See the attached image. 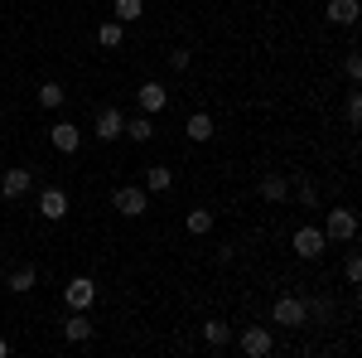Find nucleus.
Instances as JSON below:
<instances>
[{"label": "nucleus", "mask_w": 362, "mask_h": 358, "mask_svg": "<svg viewBox=\"0 0 362 358\" xmlns=\"http://www.w3.org/2000/svg\"><path fill=\"white\" fill-rule=\"evenodd\" d=\"M112 208L121 213V218H145V208H150V194L140 189V184H121V189L112 194Z\"/></svg>", "instance_id": "nucleus-1"}, {"label": "nucleus", "mask_w": 362, "mask_h": 358, "mask_svg": "<svg viewBox=\"0 0 362 358\" xmlns=\"http://www.w3.org/2000/svg\"><path fill=\"white\" fill-rule=\"evenodd\" d=\"M324 237H329V242H353V237H358V213H353V208H329Z\"/></svg>", "instance_id": "nucleus-2"}, {"label": "nucleus", "mask_w": 362, "mask_h": 358, "mask_svg": "<svg viewBox=\"0 0 362 358\" xmlns=\"http://www.w3.org/2000/svg\"><path fill=\"white\" fill-rule=\"evenodd\" d=\"M237 349H242L247 358H266L271 349H276V334L266 330V325H247V330L237 334Z\"/></svg>", "instance_id": "nucleus-3"}, {"label": "nucleus", "mask_w": 362, "mask_h": 358, "mask_svg": "<svg viewBox=\"0 0 362 358\" xmlns=\"http://www.w3.org/2000/svg\"><path fill=\"white\" fill-rule=\"evenodd\" d=\"M271 320H276V325H285V330H300V325L309 320V310H305V301H300V296H280V301L271 305Z\"/></svg>", "instance_id": "nucleus-4"}, {"label": "nucleus", "mask_w": 362, "mask_h": 358, "mask_svg": "<svg viewBox=\"0 0 362 358\" xmlns=\"http://www.w3.org/2000/svg\"><path fill=\"white\" fill-rule=\"evenodd\" d=\"M63 301H68V310H92V301H97V281H92V276H73V281L63 286Z\"/></svg>", "instance_id": "nucleus-5"}, {"label": "nucleus", "mask_w": 362, "mask_h": 358, "mask_svg": "<svg viewBox=\"0 0 362 358\" xmlns=\"http://www.w3.org/2000/svg\"><path fill=\"white\" fill-rule=\"evenodd\" d=\"M324 247H329V237H324V228H295V257H305V262H314V257H324Z\"/></svg>", "instance_id": "nucleus-6"}, {"label": "nucleus", "mask_w": 362, "mask_h": 358, "mask_svg": "<svg viewBox=\"0 0 362 358\" xmlns=\"http://www.w3.org/2000/svg\"><path fill=\"white\" fill-rule=\"evenodd\" d=\"M49 145H54L58 155H78V145H83V131H78L73 121H54V126H49Z\"/></svg>", "instance_id": "nucleus-7"}, {"label": "nucleus", "mask_w": 362, "mask_h": 358, "mask_svg": "<svg viewBox=\"0 0 362 358\" xmlns=\"http://www.w3.org/2000/svg\"><path fill=\"white\" fill-rule=\"evenodd\" d=\"M121 126H126V111L121 107H102L97 111V140H102V145L121 140Z\"/></svg>", "instance_id": "nucleus-8"}, {"label": "nucleus", "mask_w": 362, "mask_h": 358, "mask_svg": "<svg viewBox=\"0 0 362 358\" xmlns=\"http://www.w3.org/2000/svg\"><path fill=\"white\" fill-rule=\"evenodd\" d=\"M39 213H44L49 223H63L68 218V194L58 189V184H49V189L39 194Z\"/></svg>", "instance_id": "nucleus-9"}, {"label": "nucleus", "mask_w": 362, "mask_h": 358, "mask_svg": "<svg viewBox=\"0 0 362 358\" xmlns=\"http://www.w3.org/2000/svg\"><path fill=\"white\" fill-rule=\"evenodd\" d=\"M29 189H34V169H5L0 174V194L5 198H25Z\"/></svg>", "instance_id": "nucleus-10"}, {"label": "nucleus", "mask_w": 362, "mask_h": 358, "mask_svg": "<svg viewBox=\"0 0 362 358\" xmlns=\"http://www.w3.org/2000/svg\"><path fill=\"white\" fill-rule=\"evenodd\" d=\"M92 334H97V325L87 320V310H73V315L63 320V339H68V344H87Z\"/></svg>", "instance_id": "nucleus-11"}, {"label": "nucleus", "mask_w": 362, "mask_h": 358, "mask_svg": "<svg viewBox=\"0 0 362 358\" xmlns=\"http://www.w3.org/2000/svg\"><path fill=\"white\" fill-rule=\"evenodd\" d=\"M140 111H145V116H155V111H165V102H169V87L165 83H155V78H150V83H140Z\"/></svg>", "instance_id": "nucleus-12"}, {"label": "nucleus", "mask_w": 362, "mask_h": 358, "mask_svg": "<svg viewBox=\"0 0 362 358\" xmlns=\"http://www.w3.org/2000/svg\"><path fill=\"white\" fill-rule=\"evenodd\" d=\"M184 136H189V140H198V145H203V140H213V136H218V121H213L208 111H194V116L184 121Z\"/></svg>", "instance_id": "nucleus-13"}, {"label": "nucleus", "mask_w": 362, "mask_h": 358, "mask_svg": "<svg viewBox=\"0 0 362 358\" xmlns=\"http://www.w3.org/2000/svg\"><path fill=\"white\" fill-rule=\"evenodd\" d=\"M121 136L136 140V145H145V140H155V121L140 111V116H126V126H121Z\"/></svg>", "instance_id": "nucleus-14"}, {"label": "nucleus", "mask_w": 362, "mask_h": 358, "mask_svg": "<svg viewBox=\"0 0 362 358\" xmlns=\"http://www.w3.org/2000/svg\"><path fill=\"white\" fill-rule=\"evenodd\" d=\"M261 198H266V203H285V198H290V179H285V174H266V179H261Z\"/></svg>", "instance_id": "nucleus-15"}, {"label": "nucleus", "mask_w": 362, "mask_h": 358, "mask_svg": "<svg viewBox=\"0 0 362 358\" xmlns=\"http://www.w3.org/2000/svg\"><path fill=\"white\" fill-rule=\"evenodd\" d=\"M329 20L343 29H353L358 25V0H329Z\"/></svg>", "instance_id": "nucleus-16"}, {"label": "nucleus", "mask_w": 362, "mask_h": 358, "mask_svg": "<svg viewBox=\"0 0 362 358\" xmlns=\"http://www.w3.org/2000/svg\"><path fill=\"white\" fill-rule=\"evenodd\" d=\"M169 184H174V169L169 165H150L145 169V194H165Z\"/></svg>", "instance_id": "nucleus-17"}, {"label": "nucleus", "mask_w": 362, "mask_h": 358, "mask_svg": "<svg viewBox=\"0 0 362 358\" xmlns=\"http://www.w3.org/2000/svg\"><path fill=\"white\" fill-rule=\"evenodd\" d=\"M121 39H126V25H121V20H102L97 44H102V49H121Z\"/></svg>", "instance_id": "nucleus-18"}, {"label": "nucleus", "mask_w": 362, "mask_h": 358, "mask_svg": "<svg viewBox=\"0 0 362 358\" xmlns=\"http://www.w3.org/2000/svg\"><path fill=\"white\" fill-rule=\"evenodd\" d=\"M140 15H145V0H116L112 5V20H121V25H136Z\"/></svg>", "instance_id": "nucleus-19"}, {"label": "nucleus", "mask_w": 362, "mask_h": 358, "mask_svg": "<svg viewBox=\"0 0 362 358\" xmlns=\"http://www.w3.org/2000/svg\"><path fill=\"white\" fill-rule=\"evenodd\" d=\"M34 281H39V272H34V267H20V272H10V276H5V286H10L15 296H25V291H34Z\"/></svg>", "instance_id": "nucleus-20"}, {"label": "nucleus", "mask_w": 362, "mask_h": 358, "mask_svg": "<svg viewBox=\"0 0 362 358\" xmlns=\"http://www.w3.org/2000/svg\"><path fill=\"white\" fill-rule=\"evenodd\" d=\"M203 339H208L213 349H227V344H232V325H223V320H208V325H203Z\"/></svg>", "instance_id": "nucleus-21"}, {"label": "nucleus", "mask_w": 362, "mask_h": 358, "mask_svg": "<svg viewBox=\"0 0 362 358\" xmlns=\"http://www.w3.org/2000/svg\"><path fill=\"white\" fill-rule=\"evenodd\" d=\"M63 97H68V92H63V83H54V78H49V83H39V107L58 111V107H63Z\"/></svg>", "instance_id": "nucleus-22"}, {"label": "nucleus", "mask_w": 362, "mask_h": 358, "mask_svg": "<svg viewBox=\"0 0 362 358\" xmlns=\"http://www.w3.org/2000/svg\"><path fill=\"white\" fill-rule=\"evenodd\" d=\"M189 233H194V237L213 233V213H208V208H194V213H189Z\"/></svg>", "instance_id": "nucleus-23"}, {"label": "nucleus", "mask_w": 362, "mask_h": 358, "mask_svg": "<svg viewBox=\"0 0 362 358\" xmlns=\"http://www.w3.org/2000/svg\"><path fill=\"white\" fill-rule=\"evenodd\" d=\"M343 281H348V286H358V281H362V257H358V252H348V262H343Z\"/></svg>", "instance_id": "nucleus-24"}, {"label": "nucleus", "mask_w": 362, "mask_h": 358, "mask_svg": "<svg viewBox=\"0 0 362 358\" xmlns=\"http://www.w3.org/2000/svg\"><path fill=\"white\" fill-rule=\"evenodd\" d=\"M343 111H348V126H358V121H362V97H358V92H348V107H343Z\"/></svg>", "instance_id": "nucleus-25"}, {"label": "nucleus", "mask_w": 362, "mask_h": 358, "mask_svg": "<svg viewBox=\"0 0 362 358\" xmlns=\"http://www.w3.org/2000/svg\"><path fill=\"white\" fill-rule=\"evenodd\" d=\"M343 73H348V83H358V78H362V58L348 54V58H343Z\"/></svg>", "instance_id": "nucleus-26"}, {"label": "nucleus", "mask_w": 362, "mask_h": 358, "mask_svg": "<svg viewBox=\"0 0 362 358\" xmlns=\"http://www.w3.org/2000/svg\"><path fill=\"white\" fill-rule=\"evenodd\" d=\"M189 49H174V54H169V68H174V73H184V68H189Z\"/></svg>", "instance_id": "nucleus-27"}, {"label": "nucleus", "mask_w": 362, "mask_h": 358, "mask_svg": "<svg viewBox=\"0 0 362 358\" xmlns=\"http://www.w3.org/2000/svg\"><path fill=\"white\" fill-rule=\"evenodd\" d=\"M300 203H305V208H314V203H319V194H314V184H309V179H300Z\"/></svg>", "instance_id": "nucleus-28"}, {"label": "nucleus", "mask_w": 362, "mask_h": 358, "mask_svg": "<svg viewBox=\"0 0 362 358\" xmlns=\"http://www.w3.org/2000/svg\"><path fill=\"white\" fill-rule=\"evenodd\" d=\"M5 354H10V344H5V339H0V358H5Z\"/></svg>", "instance_id": "nucleus-29"}]
</instances>
